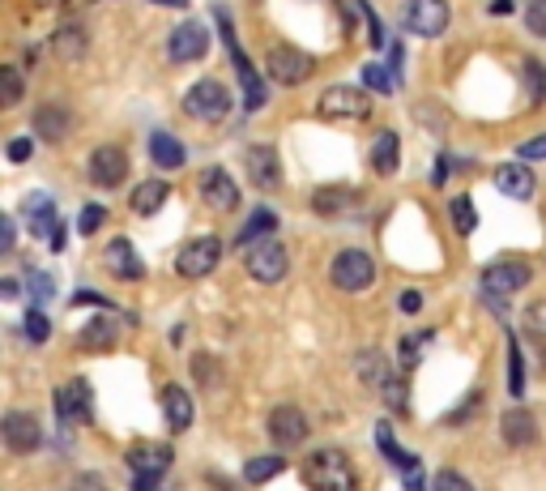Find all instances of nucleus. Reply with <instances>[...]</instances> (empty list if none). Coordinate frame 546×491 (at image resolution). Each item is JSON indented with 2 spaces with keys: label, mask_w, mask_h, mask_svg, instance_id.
<instances>
[{
  "label": "nucleus",
  "mask_w": 546,
  "mask_h": 491,
  "mask_svg": "<svg viewBox=\"0 0 546 491\" xmlns=\"http://www.w3.org/2000/svg\"><path fill=\"white\" fill-rule=\"evenodd\" d=\"M401 18H406L410 35L436 39V35H444V30H448V22H453V9H448V0H406Z\"/></svg>",
  "instance_id": "obj_4"
},
{
  "label": "nucleus",
  "mask_w": 546,
  "mask_h": 491,
  "mask_svg": "<svg viewBox=\"0 0 546 491\" xmlns=\"http://www.w3.org/2000/svg\"><path fill=\"white\" fill-rule=\"evenodd\" d=\"M453 227L461 231V235H470V231H478V214H474V201L470 197H453Z\"/></svg>",
  "instance_id": "obj_33"
},
{
  "label": "nucleus",
  "mask_w": 546,
  "mask_h": 491,
  "mask_svg": "<svg viewBox=\"0 0 546 491\" xmlns=\"http://www.w3.org/2000/svg\"><path fill=\"white\" fill-rule=\"evenodd\" d=\"M0 295H5V299H13V295H18V282H13V278H5V282H0Z\"/></svg>",
  "instance_id": "obj_54"
},
{
  "label": "nucleus",
  "mask_w": 546,
  "mask_h": 491,
  "mask_svg": "<svg viewBox=\"0 0 546 491\" xmlns=\"http://www.w3.org/2000/svg\"><path fill=\"white\" fill-rule=\"evenodd\" d=\"M329 278H333L337 291H363V287H372V282H376V261L367 257V252H359V248H342L333 257Z\"/></svg>",
  "instance_id": "obj_3"
},
{
  "label": "nucleus",
  "mask_w": 546,
  "mask_h": 491,
  "mask_svg": "<svg viewBox=\"0 0 546 491\" xmlns=\"http://www.w3.org/2000/svg\"><path fill=\"white\" fill-rule=\"evenodd\" d=\"M73 491H107L99 479H90V474H82V479H77V487Z\"/></svg>",
  "instance_id": "obj_52"
},
{
  "label": "nucleus",
  "mask_w": 546,
  "mask_h": 491,
  "mask_svg": "<svg viewBox=\"0 0 546 491\" xmlns=\"http://www.w3.org/2000/svg\"><path fill=\"white\" fill-rule=\"evenodd\" d=\"M500 432H504V440L512 449H529L538 440V423H534V415L529 410H521V406H512L508 415L500 419Z\"/></svg>",
  "instance_id": "obj_20"
},
{
  "label": "nucleus",
  "mask_w": 546,
  "mask_h": 491,
  "mask_svg": "<svg viewBox=\"0 0 546 491\" xmlns=\"http://www.w3.org/2000/svg\"><path fill=\"white\" fill-rule=\"evenodd\" d=\"M26 338H30V342H47V338H52V325H47L43 312H30V316H26Z\"/></svg>",
  "instance_id": "obj_41"
},
{
  "label": "nucleus",
  "mask_w": 546,
  "mask_h": 491,
  "mask_svg": "<svg viewBox=\"0 0 546 491\" xmlns=\"http://www.w3.org/2000/svg\"><path fill=\"white\" fill-rule=\"evenodd\" d=\"M521 158H546V133L534 137V141H525V146H521Z\"/></svg>",
  "instance_id": "obj_49"
},
{
  "label": "nucleus",
  "mask_w": 546,
  "mask_h": 491,
  "mask_svg": "<svg viewBox=\"0 0 546 491\" xmlns=\"http://www.w3.org/2000/svg\"><path fill=\"white\" fill-rule=\"evenodd\" d=\"M26 214H30V223H35V231L39 235H47V240H52V235L60 231V223H56V205H52V197H30V205H26Z\"/></svg>",
  "instance_id": "obj_28"
},
{
  "label": "nucleus",
  "mask_w": 546,
  "mask_h": 491,
  "mask_svg": "<svg viewBox=\"0 0 546 491\" xmlns=\"http://www.w3.org/2000/svg\"><path fill=\"white\" fill-rule=\"evenodd\" d=\"M508 389L521 398V389H525V372H521V351H517V342L508 338Z\"/></svg>",
  "instance_id": "obj_38"
},
{
  "label": "nucleus",
  "mask_w": 546,
  "mask_h": 491,
  "mask_svg": "<svg viewBox=\"0 0 546 491\" xmlns=\"http://www.w3.org/2000/svg\"><path fill=\"white\" fill-rule=\"evenodd\" d=\"M5 445H9L13 453H35V449L43 445L39 419H35V415H22V410L5 415Z\"/></svg>",
  "instance_id": "obj_14"
},
{
  "label": "nucleus",
  "mask_w": 546,
  "mask_h": 491,
  "mask_svg": "<svg viewBox=\"0 0 546 491\" xmlns=\"http://www.w3.org/2000/svg\"><path fill=\"white\" fill-rule=\"evenodd\" d=\"M312 205H316V214H346L359 205V193L355 188H320L312 197Z\"/></svg>",
  "instance_id": "obj_25"
},
{
  "label": "nucleus",
  "mask_w": 546,
  "mask_h": 491,
  "mask_svg": "<svg viewBox=\"0 0 546 491\" xmlns=\"http://www.w3.org/2000/svg\"><path fill=\"white\" fill-rule=\"evenodd\" d=\"M0 77H5V107H13V103L22 99V77H18V69H13V65L0 73Z\"/></svg>",
  "instance_id": "obj_46"
},
{
  "label": "nucleus",
  "mask_w": 546,
  "mask_h": 491,
  "mask_svg": "<svg viewBox=\"0 0 546 491\" xmlns=\"http://www.w3.org/2000/svg\"><path fill=\"white\" fill-rule=\"evenodd\" d=\"M423 308V295L419 291H401V312H419Z\"/></svg>",
  "instance_id": "obj_51"
},
{
  "label": "nucleus",
  "mask_w": 546,
  "mask_h": 491,
  "mask_svg": "<svg viewBox=\"0 0 546 491\" xmlns=\"http://www.w3.org/2000/svg\"><path fill=\"white\" fill-rule=\"evenodd\" d=\"M355 363H359V376H363V385H372V389H384V385H389V380L397 376V372L389 368V359H384L380 351H363Z\"/></svg>",
  "instance_id": "obj_23"
},
{
  "label": "nucleus",
  "mask_w": 546,
  "mask_h": 491,
  "mask_svg": "<svg viewBox=\"0 0 546 491\" xmlns=\"http://www.w3.org/2000/svg\"><path fill=\"white\" fill-rule=\"evenodd\" d=\"M525 82H529V103H538L546 94V82H542V69L534 65V60H525Z\"/></svg>",
  "instance_id": "obj_44"
},
{
  "label": "nucleus",
  "mask_w": 546,
  "mask_h": 491,
  "mask_svg": "<svg viewBox=\"0 0 546 491\" xmlns=\"http://www.w3.org/2000/svg\"><path fill=\"white\" fill-rule=\"evenodd\" d=\"M13 240H18V235H13V218H5V223H0V252H13Z\"/></svg>",
  "instance_id": "obj_50"
},
{
  "label": "nucleus",
  "mask_w": 546,
  "mask_h": 491,
  "mask_svg": "<svg viewBox=\"0 0 546 491\" xmlns=\"http://www.w3.org/2000/svg\"><path fill=\"white\" fill-rule=\"evenodd\" d=\"M363 82H367V86H372L376 94H393V77H389V73H384L380 65H367V69H363Z\"/></svg>",
  "instance_id": "obj_42"
},
{
  "label": "nucleus",
  "mask_w": 546,
  "mask_h": 491,
  "mask_svg": "<svg viewBox=\"0 0 546 491\" xmlns=\"http://www.w3.org/2000/svg\"><path fill=\"white\" fill-rule=\"evenodd\" d=\"M30 295L47 299V295H52V278H47V274H35V269H30Z\"/></svg>",
  "instance_id": "obj_47"
},
{
  "label": "nucleus",
  "mask_w": 546,
  "mask_h": 491,
  "mask_svg": "<svg viewBox=\"0 0 546 491\" xmlns=\"http://www.w3.org/2000/svg\"><path fill=\"white\" fill-rule=\"evenodd\" d=\"M201 197L210 201L218 214H227V210H235V205H239V188H235V180L222 167H210L201 176Z\"/></svg>",
  "instance_id": "obj_16"
},
{
  "label": "nucleus",
  "mask_w": 546,
  "mask_h": 491,
  "mask_svg": "<svg viewBox=\"0 0 546 491\" xmlns=\"http://www.w3.org/2000/svg\"><path fill=\"white\" fill-rule=\"evenodd\" d=\"M111 342H116V329H111L107 321H94V325L82 329V346H86V351H107Z\"/></svg>",
  "instance_id": "obj_32"
},
{
  "label": "nucleus",
  "mask_w": 546,
  "mask_h": 491,
  "mask_svg": "<svg viewBox=\"0 0 546 491\" xmlns=\"http://www.w3.org/2000/svg\"><path fill=\"white\" fill-rule=\"evenodd\" d=\"M495 188L512 201H529L534 197V176H529L525 163H504V167H495Z\"/></svg>",
  "instance_id": "obj_19"
},
{
  "label": "nucleus",
  "mask_w": 546,
  "mask_h": 491,
  "mask_svg": "<svg viewBox=\"0 0 546 491\" xmlns=\"http://www.w3.org/2000/svg\"><path fill=\"white\" fill-rule=\"evenodd\" d=\"M124 176H128V163L116 146H99L90 154V180L99 188H116V184H124Z\"/></svg>",
  "instance_id": "obj_15"
},
{
  "label": "nucleus",
  "mask_w": 546,
  "mask_h": 491,
  "mask_svg": "<svg viewBox=\"0 0 546 491\" xmlns=\"http://www.w3.org/2000/svg\"><path fill=\"white\" fill-rule=\"evenodd\" d=\"M244 158H248V176L256 188L269 193V188L282 184V163H278V154H273V146H252Z\"/></svg>",
  "instance_id": "obj_18"
},
{
  "label": "nucleus",
  "mask_w": 546,
  "mask_h": 491,
  "mask_svg": "<svg viewBox=\"0 0 546 491\" xmlns=\"http://www.w3.org/2000/svg\"><path fill=\"white\" fill-rule=\"evenodd\" d=\"M269 231H278V214H273V210H256L252 218H248V223L244 227H239V235H235V244H256V240H265V235Z\"/></svg>",
  "instance_id": "obj_29"
},
{
  "label": "nucleus",
  "mask_w": 546,
  "mask_h": 491,
  "mask_svg": "<svg viewBox=\"0 0 546 491\" xmlns=\"http://www.w3.org/2000/svg\"><path fill=\"white\" fill-rule=\"evenodd\" d=\"M397 133L393 129H384L380 137H376V146H372V167L380 171V176H393L397 171Z\"/></svg>",
  "instance_id": "obj_30"
},
{
  "label": "nucleus",
  "mask_w": 546,
  "mask_h": 491,
  "mask_svg": "<svg viewBox=\"0 0 546 491\" xmlns=\"http://www.w3.org/2000/svg\"><path fill=\"white\" fill-rule=\"evenodd\" d=\"M128 466H133V491H158V479L171 470L167 445H133L128 449Z\"/></svg>",
  "instance_id": "obj_5"
},
{
  "label": "nucleus",
  "mask_w": 546,
  "mask_h": 491,
  "mask_svg": "<svg viewBox=\"0 0 546 491\" xmlns=\"http://www.w3.org/2000/svg\"><path fill=\"white\" fill-rule=\"evenodd\" d=\"M103 223H107V210H103V205H86V210H82V223H77V227H82V235H94Z\"/></svg>",
  "instance_id": "obj_43"
},
{
  "label": "nucleus",
  "mask_w": 546,
  "mask_h": 491,
  "mask_svg": "<svg viewBox=\"0 0 546 491\" xmlns=\"http://www.w3.org/2000/svg\"><path fill=\"white\" fill-rule=\"evenodd\" d=\"M9 158H13V163H26V158H30V137L9 141Z\"/></svg>",
  "instance_id": "obj_48"
},
{
  "label": "nucleus",
  "mask_w": 546,
  "mask_h": 491,
  "mask_svg": "<svg viewBox=\"0 0 546 491\" xmlns=\"http://www.w3.org/2000/svg\"><path fill=\"white\" fill-rule=\"evenodd\" d=\"M184 112L192 116V120H205V124H218V120H227V112H231V94H227V86L222 82H197L188 94H184Z\"/></svg>",
  "instance_id": "obj_2"
},
{
  "label": "nucleus",
  "mask_w": 546,
  "mask_h": 491,
  "mask_svg": "<svg viewBox=\"0 0 546 491\" xmlns=\"http://www.w3.org/2000/svg\"><path fill=\"white\" fill-rule=\"evenodd\" d=\"M265 69H269V77L278 86H299V82H308L312 77V56L308 52H299V47H269V56H265Z\"/></svg>",
  "instance_id": "obj_7"
},
{
  "label": "nucleus",
  "mask_w": 546,
  "mask_h": 491,
  "mask_svg": "<svg viewBox=\"0 0 546 491\" xmlns=\"http://www.w3.org/2000/svg\"><path fill=\"white\" fill-rule=\"evenodd\" d=\"M525 26L534 30V35H542V39H546V0H534V5H529V13H525Z\"/></svg>",
  "instance_id": "obj_45"
},
{
  "label": "nucleus",
  "mask_w": 546,
  "mask_h": 491,
  "mask_svg": "<svg viewBox=\"0 0 546 491\" xmlns=\"http://www.w3.org/2000/svg\"><path fill=\"white\" fill-rule=\"evenodd\" d=\"M244 265H248V274H252L256 282H282L286 269H291V257H286V248L269 235V240H261L256 248H248V261H244Z\"/></svg>",
  "instance_id": "obj_8"
},
{
  "label": "nucleus",
  "mask_w": 546,
  "mask_h": 491,
  "mask_svg": "<svg viewBox=\"0 0 546 491\" xmlns=\"http://www.w3.org/2000/svg\"><path fill=\"white\" fill-rule=\"evenodd\" d=\"M222 257V244L214 235H201V240H192L180 248V257H175V269H180V278H205L214 274V265Z\"/></svg>",
  "instance_id": "obj_9"
},
{
  "label": "nucleus",
  "mask_w": 546,
  "mask_h": 491,
  "mask_svg": "<svg viewBox=\"0 0 546 491\" xmlns=\"http://www.w3.org/2000/svg\"><path fill=\"white\" fill-rule=\"evenodd\" d=\"M231 65H235V73H239V82H244V103L252 107V112H256V107H261L265 103V86H261V77H256L252 73V65H248V56L244 52H239V47H231Z\"/></svg>",
  "instance_id": "obj_22"
},
{
  "label": "nucleus",
  "mask_w": 546,
  "mask_h": 491,
  "mask_svg": "<svg viewBox=\"0 0 546 491\" xmlns=\"http://www.w3.org/2000/svg\"><path fill=\"white\" fill-rule=\"evenodd\" d=\"M171 197V188L163 180H146V184H137V193H133V214H158L163 210V201Z\"/></svg>",
  "instance_id": "obj_26"
},
{
  "label": "nucleus",
  "mask_w": 546,
  "mask_h": 491,
  "mask_svg": "<svg viewBox=\"0 0 546 491\" xmlns=\"http://www.w3.org/2000/svg\"><path fill=\"white\" fill-rule=\"evenodd\" d=\"M376 445H380L384 453H389L393 462H401V466H406V470H414V466H419V462H414V457H406V453H401V449L393 445V432H389V423H376Z\"/></svg>",
  "instance_id": "obj_36"
},
{
  "label": "nucleus",
  "mask_w": 546,
  "mask_h": 491,
  "mask_svg": "<svg viewBox=\"0 0 546 491\" xmlns=\"http://www.w3.org/2000/svg\"><path fill=\"white\" fill-rule=\"evenodd\" d=\"M303 483H308V491H355V470H350L346 453L320 449L303 466Z\"/></svg>",
  "instance_id": "obj_1"
},
{
  "label": "nucleus",
  "mask_w": 546,
  "mask_h": 491,
  "mask_svg": "<svg viewBox=\"0 0 546 491\" xmlns=\"http://www.w3.org/2000/svg\"><path fill=\"white\" fill-rule=\"evenodd\" d=\"M436 163H440V167H436V176H431V184H444V180H448V171H453V167H448V158H436Z\"/></svg>",
  "instance_id": "obj_53"
},
{
  "label": "nucleus",
  "mask_w": 546,
  "mask_h": 491,
  "mask_svg": "<svg viewBox=\"0 0 546 491\" xmlns=\"http://www.w3.org/2000/svg\"><path fill=\"white\" fill-rule=\"evenodd\" d=\"M512 9V0H491V13H508Z\"/></svg>",
  "instance_id": "obj_55"
},
{
  "label": "nucleus",
  "mask_w": 546,
  "mask_h": 491,
  "mask_svg": "<svg viewBox=\"0 0 546 491\" xmlns=\"http://www.w3.org/2000/svg\"><path fill=\"white\" fill-rule=\"evenodd\" d=\"M158 5H175V9H184V5H188V0H158Z\"/></svg>",
  "instance_id": "obj_56"
},
{
  "label": "nucleus",
  "mask_w": 546,
  "mask_h": 491,
  "mask_svg": "<svg viewBox=\"0 0 546 491\" xmlns=\"http://www.w3.org/2000/svg\"><path fill=\"white\" fill-rule=\"evenodd\" d=\"M150 158L158 167H167V171L184 167V141H175L171 133H154L150 137Z\"/></svg>",
  "instance_id": "obj_27"
},
{
  "label": "nucleus",
  "mask_w": 546,
  "mask_h": 491,
  "mask_svg": "<svg viewBox=\"0 0 546 491\" xmlns=\"http://www.w3.org/2000/svg\"><path fill=\"white\" fill-rule=\"evenodd\" d=\"M286 466H282V457H252L248 470H244V479L248 483H269V479H278Z\"/></svg>",
  "instance_id": "obj_31"
},
{
  "label": "nucleus",
  "mask_w": 546,
  "mask_h": 491,
  "mask_svg": "<svg viewBox=\"0 0 546 491\" xmlns=\"http://www.w3.org/2000/svg\"><path fill=\"white\" fill-rule=\"evenodd\" d=\"M56 415L64 427H82L94 419V406H90V385L86 380H69V385L56 389Z\"/></svg>",
  "instance_id": "obj_11"
},
{
  "label": "nucleus",
  "mask_w": 546,
  "mask_h": 491,
  "mask_svg": "<svg viewBox=\"0 0 546 491\" xmlns=\"http://www.w3.org/2000/svg\"><path fill=\"white\" fill-rule=\"evenodd\" d=\"M529 282V265L525 261H491L483 269V291L487 295H512Z\"/></svg>",
  "instance_id": "obj_12"
},
{
  "label": "nucleus",
  "mask_w": 546,
  "mask_h": 491,
  "mask_svg": "<svg viewBox=\"0 0 546 491\" xmlns=\"http://www.w3.org/2000/svg\"><path fill=\"white\" fill-rule=\"evenodd\" d=\"M427 342H431V329H423V334H414V338H406V342H401V368H414Z\"/></svg>",
  "instance_id": "obj_37"
},
{
  "label": "nucleus",
  "mask_w": 546,
  "mask_h": 491,
  "mask_svg": "<svg viewBox=\"0 0 546 491\" xmlns=\"http://www.w3.org/2000/svg\"><path fill=\"white\" fill-rule=\"evenodd\" d=\"M431 491H474V483L461 479L457 470H440V474H436V487H431Z\"/></svg>",
  "instance_id": "obj_40"
},
{
  "label": "nucleus",
  "mask_w": 546,
  "mask_h": 491,
  "mask_svg": "<svg viewBox=\"0 0 546 491\" xmlns=\"http://www.w3.org/2000/svg\"><path fill=\"white\" fill-rule=\"evenodd\" d=\"M205 52H210V30H205V26L184 22V26L171 30L167 56L175 60V65H192V60H205Z\"/></svg>",
  "instance_id": "obj_10"
},
{
  "label": "nucleus",
  "mask_w": 546,
  "mask_h": 491,
  "mask_svg": "<svg viewBox=\"0 0 546 491\" xmlns=\"http://www.w3.org/2000/svg\"><path fill=\"white\" fill-rule=\"evenodd\" d=\"M103 265L116 274L120 282H137L141 274H146V265H141V257H137V248L128 244V240H111L107 244V252H103Z\"/></svg>",
  "instance_id": "obj_17"
},
{
  "label": "nucleus",
  "mask_w": 546,
  "mask_h": 491,
  "mask_svg": "<svg viewBox=\"0 0 546 491\" xmlns=\"http://www.w3.org/2000/svg\"><path fill=\"white\" fill-rule=\"evenodd\" d=\"M320 120H367L372 116V99L355 86H329L320 94V107H316Z\"/></svg>",
  "instance_id": "obj_6"
},
{
  "label": "nucleus",
  "mask_w": 546,
  "mask_h": 491,
  "mask_svg": "<svg viewBox=\"0 0 546 491\" xmlns=\"http://www.w3.org/2000/svg\"><path fill=\"white\" fill-rule=\"evenodd\" d=\"M380 393H384V402H389L393 415H410V393H406V385H401V376H393Z\"/></svg>",
  "instance_id": "obj_35"
},
{
  "label": "nucleus",
  "mask_w": 546,
  "mask_h": 491,
  "mask_svg": "<svg viewBox=\"0 0 546 491\" xmlns=\"http://www.w3.org/2000/svg\"><path fill=\"white\" fill-rule=\"evenodd\" d=\"M269 436L278 440L282 449H295L303 436H308V419H303V410L299 406H278L269 415Z\"/></svg>",
  "instance_id": "obj_13"
},
{
  "label": "nucleus",
  "mask_w": 546,
  "mask_h": 491,
  "mask_svg": "<svg viewBox=\"0 0 546 491\" xmlns=\"http://www.w3.org/2000/svg\"><path fill=\"white\" fill-rule=\"evenodd\" d=\"M52 47H56V52H60L64 60H82V52H86V39H82V30H60Z\"/></svg>",
  "instance_id": "obj_34"
},
{
  "label": "nucleus",
  "mask_w": 546,
  "mask_h": 491,
  "mask_svg": "<svg viewBox=\"0 0 546 491\" xmlns=\"http://www.w3.org/2000/svg\"><path fill=\"white\" fill-rule=\"evenodd\" d=\"M192 376H197L201 385H218V359L201 351L197 359H192Z\"/></svg>",
  "instance_id": "obj_39"
},
{
  "label": "nucleus",
  "mask_w": 546,
  "mask_h": 491,
  "mask_svg": "<svg viewBox=\"0 0 546 491\" xmlns=\"http://www.w3.org/2000/svg\"><path fill=\"white\" fill-rule=\"evenodd\" d=\"M163 415L171 423V432H184V427L192 423V398H188L180 385H167L163 389Z\"/></svg>",
  "instance_id": "obj_21"
},
{
  "label": "nucleus",
  "mask_w": 546,
  "mask_h": 491,
  "mask_svg": "<svg viewBox=\"0 0 546 491\" xmlns=\"http://www.w3.org/2000/svg\"><path fill=\"white\" fill-rule=\"evenodd\" d=\"M69 112L64 107H39L35 112V133L43 137V141H64V133H69Z\"/></svg>",
  "instance_id": "obj_24"
}]
</instances>
